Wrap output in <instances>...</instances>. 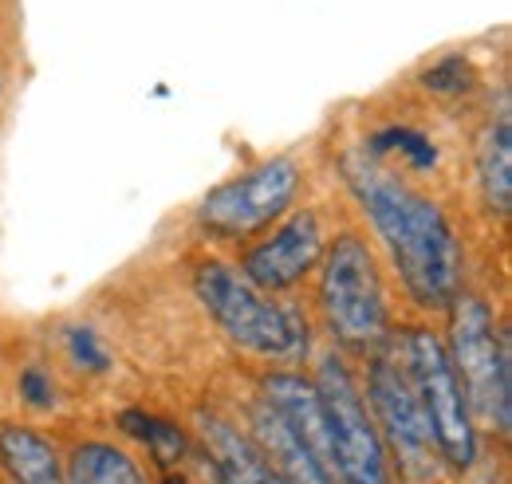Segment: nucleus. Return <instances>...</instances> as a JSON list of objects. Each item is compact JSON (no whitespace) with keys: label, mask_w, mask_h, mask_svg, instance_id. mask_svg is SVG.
Returning <instances> with one entry per match:
<instances>
[{"label":"nucleus","mask_w":512,"mask_h":484,"mask_svg":"<svg viewBox=\"0 0 512 484\" xmlns=\"http://www.w3.org/2000/svg\"><path fill=\"white\" fill-rule=\"evenodd\" d=\"M343 178L390 252L406 292L422 307H453L461 296V241L446 209L422 189L390 174L367 150L343 158Z\"/></svg>","instance_id":"obj_1"},{"label":"nucleus","mask_w":512,"mask_h":484,"mask_svg":"<svg viewBox=\"0 0 512 484\" xmlns=\"http://www.w3.org/2000/svg\"><path fill=\"white\" fill-rule=\"evenodd\" d=\"M193 296L209 311V319L249 355L296 363L308 351V319L300 315V307L268 300L229 260H201L193 272Z\"/></svg>","instance_id":"obj_2"},{"label":"nucleus","mask_w":512,"mask_h":484,"mask_svg":"<svg viewBox=\"0 0 512 484\" xmlns=\"http://www.w3.org/2000/svg\"><path fill=\"white\" fill-rule=\"evenodd\" d=\"M449 363L461 378L469 414L497 429L501 437L512 425V359L509 331L497 327V315L485 300L457 296L449 307Z\"/></svg>","instance_id":"obj_3"},{"label":"nucleus","mask_w":512,"mask_h":484,"mask_svg":"<svg viewBox=\"0 0 512 484\" xmlns=\"http://www.w3.org/2000/svg\"><path fill=\"white\" fill-rule=\"evenodd\" d=\"M320 311L347 351H375L390 335L383 276L359 233H339L320 260Z\"/></svg>","instance_id":"obj_4"},{"label":"nucleus","mask_w":512,"mask_h":484,"mask_svg":"<svg viewBox=\"0 0 512 484\" xmlns=\"http://www.w3.org/2000/svg\"><path fill=\"white\" fill-rule=\"evenodd\" d=\"M402 370L426 410L438 457L453 469H469L477 461V425L469 414L461 378L449 363L446 343L430 327H406L402 335Z\"/></svg>","instance_id":"obj_5"},{"label":"nucleus","mask_w":512,"mask_h":484,"mask_svg":"<svg viewBox=\"0 0 512 484\" xmlns=\"http://www.w3.org/2000/svg\"><path fill=\"white\" fill-rule=\"evenodd\" d=\"M300 193V166L284 154L213 185L197 205V229L213 241H249L276 225Z\"/></svg>","instance_id":"obj_6"},{"label":"nucleus","mask_w":512,"mask_h":484,"mask_svg":"<svg viewBox=\"0 0 512 484\" xmlns=\"http://www.w3.org/2000/svg\"><path fill=\"white\" fill-rule=\"evenodd\" d=\"M312 382H316L327 433H331L335 484H390L383 437L375 429V418L363 402V390L351 366L339 355H323Z\"/></svg>","instance_id":"obj_7"},{"label":"nucleus","mask_w":512,"mask_h":484,"mask_svg":"<svg viewBox=\"0 0 512 484\" xmlns=\"http://www.w3.org/2000/svg\"><path fill=\"white\" fill-rule=\"evenodd\" d=\"M367 410L375 418V429L383 437V449L394 453L398 477L406 484H430L438 477V445L426 422V410L406 378L402 363L390 355H375L367 366Z\"/></svg>","instance_id":"obj_8"},{"label":"nucleus","mask_w":512,"mask_h":484,"mask_svg":"<svg viewBox=\"0 0 512 484\" xmlns=\"http://www.w3.org/2000/svg\"><path fill=\"white\" fill-rule=\"evenodd\" d=\"M323 260V225L312 209L292 213L272 237L256 241L241 256V276L253 284L256 292H288L296 288L304 276H312Z\"/></svg>","instance_id":"obj_9"},{"label":"nucleus","mask_w":512,"mask_h":484,"mask_svg":"<svg viewBox=\"0 0 512 484\" xmlns=\"http://www.w3.org/2000/svg\"><path fill=\"white\" fill-rule=\"evenodd\" d=\"M197 429H201L205 457H209V469H213L217 484H280L249 433L233 429L217 414H201Z\"/></svg>","instance_id":"obj_10"},{"label":"nucleus","mask_w":512,"mask_h":484,"mask_svg":"<svg viewBox=\"0 0 512 484\" xmlns=\"http://www.w3.org/2000/svg\"><path fill=\"white\" fill-rule=\"evenodd\" d=\"M249 437H253V445L264 453V461H268V469L276 473V481L280 484H335L327 473H323V465L288 433V425L280 422V414L268 406V402H260L253 406V418H249Z\"/></svg>","instance_id":"obj_11"},{"label":"nucleus","mask_w":512,"mask_h":484,"mask_svg":"<svg viewBox=\"0 0 512 484\" xmlns=\"http://www.w3.org/2000/svg\"><path fill=\"white\" fill-rule=\"evenodd\" d=\"M477 185L489 213L509 217L512 209V122L509 107L477 138Z\"/></svg>","instance_id":"obj_12"},{"label":"nucleus","mask_w":512,"mask_h":484,"mask_svg":"<svg viewBox=\"0 0 512 484\" xmlns=\"http://www.w3.org/2000/svg\"><path fill=\"white\" fill-rule=\"evenodd\" d=\"M64 484H146L142 469L130 461V453L107 445V441H87L71 453Z\"/></svg>","instance_id":"obj_13"},{"label":"nucleus","mask_w":512,"mask_h":484,"mask_svg":"<svg viewBox=\"0 0 512 484\" xmlns=\"http://www.w3.org/2000/svg\"><path fill=\"white\" fill-rule=\"evenodd\" d=\"M119 429L130 433L138 445H146V449H150V457H154V465H158L162 473L178 469V465L190 457V437H186L174 422L158 418V414H146V410H123V414H119Z\"/></svg>","instance_id":"obj_14"},{"label":"nucleus","mask_w":512,"mask_h":484,"mask_svg":"<svg viewBox=\"0 0 512 484\" xmlns=\"http://www.w3.org/2000/svg\"><path fill=\"white\" fill-rule=\"evenodd\" d=\"M367 154H371L375 162L398 154V158H402L410 170H418V174H430V170L438 166V146L430 142V134L414 130V126H383V130H375V134L367 138Z\"/></svg>","instance_id":"obj_15"},{"label":"nucleus","mask_w":512,"mask_h":484,"mask_svg":"<svg viewBox=\"0 0 512 484\" xmlns=\"http://www.w3.org/2000/svg\"><path fill=\"white\" fill-rule=\"evenodd\" d=\"M473 83H477V71H473V63L465 60V56H442V60L430 63L422 71V87L434 91V95H449V99L465 95Z\"/></svg>","instance_id":"obj_16"},{"label":"nucleus","mask_w":512,"mask_h":484,"mask_svg":"<svg viewBox=\"0 0 512 484\" xmlns=\"http://www.w3.org/2000/svg\"><path fill=\"white\" fill-rule=\"evenodd\" d=\"M64 351H67V359H71V366H79V370H91V374L111 370V351L99 343L95 327H83V323L67 327V331H64Z\"/></svg>","instance_id":"obj_17"},{"label":"nucleus","mask_w":512,"mask_h":484,"mask_svg":"<svg viewBox=\"0 0 512 484\" xmlns=\"http://www.w3.org/2000/svg\"><path fill=\"white\" fill-rule=\"evenodd\" d=\"M20 398L32 410H52L56 406V382L44 366H24L20 370Z\"/></svg>","instance_id":"obj_18"},{"label":"nucleus","mask_w":512,"mask_h":484,"mask_svg":"<svg viewBox=\"0 0 512 484\" xmlns=\"http://www.w3.org/2000/svg\"><path fill=\"white\" fill-rule=\"evenodd\" d=\"M24 484H64V473H48V477H36V481H24Z\"/></svg>","instance_id":"obj_19"},{"label":"nucleus","mask_w":512,"mask_h":484,"mask_svg":"<svg viewBox=\"0 0 512 484\" xmlns=\"http://www.w3.org/2000/svg\"><path fill=\"white\" fill-rule=\"evenodd\" d=\"M162 484H193L190 477H178V473H166V477H162Z\"/></svg>","instance_id":"obj_20"},{"label":"nucleus","mask_w":512,"mask_h":484,"mask_svg":"<svg viewBox=\"0 0 512 484\" xmlns=\"http://www.w3.org/2000/svg\"><path fill=\"white\" fill-rule=\"evenodd\" d=\"M0 91H4V83H0Z\"/></svg>","instance_id":"obj_21"}]
</instances>
